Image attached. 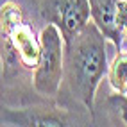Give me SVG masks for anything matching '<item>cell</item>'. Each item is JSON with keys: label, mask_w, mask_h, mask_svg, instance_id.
<instances>
[{"label": "cell", "mask_w": 127, "mask_h": 127, "mask_svg": "<svg viewBox=\"0 0 127 127\" xmlns=\"http://www.w3.org/2000/svg\"><path fill=\"white\" fill-rule=\"evenodd\" d=\"M106 39L104 32L91 20L64 45V81L72 95L79 98L91 115L97 88L109 72Z\"/></svg>", "instance_id": "6da1fadb"}, {"label": "cell", "mask_w": 127, "mask_h": 127, "mask_svg": "<svg viewBox=\"0 0 127 127\" xmlns=\"http://www.w3.org/2000/svg\"><path fill=\"white\" fill-rule=\"evenodd\" d=\"M41 59L34 70L32 84L41 95H57L64 79V38L56 23H47L39 32Z\"/></svg>", "instance_id": "3957f363"}, {"label": "cell", "mask_w": 127, "mask_h": 127, "mask_svg": "<svg viewBox=\"0 0 127 127\" xmlns=\"http://www.w3.org/2000/svg\"><path fill=\"white\" fill-rule=\"evenodd\" d=\"M107 79L115 91H120V93L127 91V52L116 54L113 63L109 64Z\"/></svg>", "instance_id": "8992f818"}, {"label": "cell", "mask_w": 127, "mask_h": 127, "mask_svg": "<svg viewBox=\"0 0 127 127\" xmlns=\"http://www.w3.org/2000/svg\"><path fill=\"white\" fill-rule=\"evenodd\" d=\"M0 23H2V41L13 48L18 63L25 70L34 72L41 59V39L23 20L22 7L14 2L2 4Z\"/></svg>", "instance_id": "7a4b0ae2"}, {"label": "cell", "mask_w": 127, "mask_h": 127, "mask_svg": "<svg viewBox=\"0 0 127 127\" xmlns=\"http://www.w3.org/2000/svg\"><path fill=\"white\" fill-rule=\"evenodd\" d=\"M38 11L47 23H56L64 45L91 22V0H36Z\"/></svg>", "instance_id": "277c9868"}, {"label": "cell", "mask_w": 127, "mask_h": 127, "mask_svg": "<svg viewBox=\"0 0 127 127\" xmlns=\"http://www.w3.org/2000/svg\"><path fill=\"white\" fill-rule=\"evenodd\" d=\"M116 4L118 0H91V20L120 52L124 34L116 23Z\"/></svg>", "instance_id": "5b68a950"}, {"label": "cell", "mask_w": 127, "mask_h": 127, "mask_svg": "<svg viewBox=\"0 0 127 127\" xmlns=\"http://www.w3.org/2000/svg\"><path fill=\"white\" fill-rule=\"evenodd\" d=\"M109 102H111V104L118 109V113H120V118H122L124 125H127V95H125V93L116 91L115 95L109 97Z\"/></svg>", "instance_id": "52a82bcc"}, {"label": "cell", "mask_w": 127, "mask_h": 127, "mask_svg": "<svg viewBox=\"0 0 127 127\" xmlns=\"http://www.w3.org/2000/svg\"><path fill=\"white\" fill-rule=\"evenodd\" d=\"M116 23L124 38H127V0H118L116 4Z\"/></svg>", "instance_id": "ba28073f"}]
</instances>
